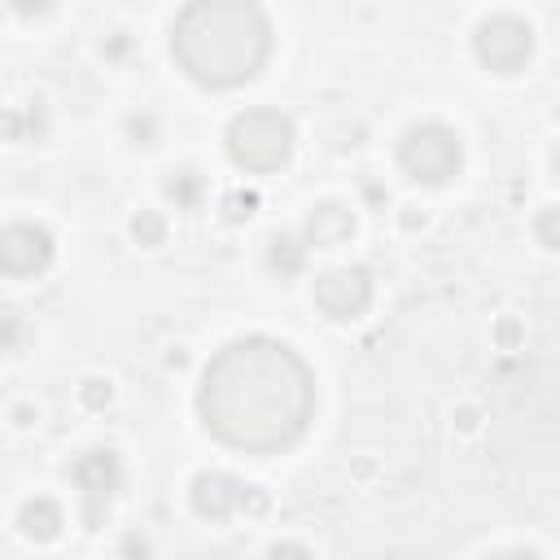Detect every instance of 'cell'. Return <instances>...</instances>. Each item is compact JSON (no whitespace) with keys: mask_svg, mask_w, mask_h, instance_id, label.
Returning a JSON list of instances; mask_svg holds the SVG:
<instances>
[{"mask_svg":"<svg viewBox=\"0 0 560 560\" xmlns=\"http://www.w3.org/2000/svg\"><path fill=\"white\" fill-rule=\"evenodd\" d=\"M197 411L223 446L271 455L306 433L315 411V381L293 346L271 337H241L206 363Z\"/></svg>","mask_w":560,"mask_h":560,"instance_id":"6da1fadb","label":"cell"},{"mask_svg":"<svg viewBox=\"0 0 560 560\" xmlns=\"http://www.w3.org/2000/svg\"><path fill=\"white\" fill-rule=\"evenodd\" d=\"M171 48L192 83L236 88L262 70L271 52V26L249 0H197L179 9Z\"/></svg>","mask_w":560,"mask_h":560,"instance_id":"7a4b0ae2","label":"cell"},{"mask_svg":"<svg viewBox=\"0 0 560 560\" xmlns=\"http://www.w3.org/2000/svg\"><path fill=\"white\" fill-rule=\"evenodd\" d=\"M228 153L241 171H280L293 153V122L280 109H245L228 122Z\"/></svg>","mask_w":560,"mask_h":560,"instance_id":"3957f363","label":"cell"},{"mask_svg":"<svg viewBox=\"0 0 560 560\" xmlns=\"http://www.w3.org/2000/svg\"><path fill=\"white\" fill-rule=\"evenodd\" d=\"M464 162V149H459V136L442 122H420L402 136L398 144V166L416 179V184H442L459 171Z\"/></svg>","mask_w":560,"mask_h":560,"instance_id":"277c9868","label":"cell"},{"mask_svg":"<svg viewBox=\"0 0 560 560\" xmlns=\"http://www.w3.org/2000/svg\"><path fill=\"white\" fill-rule=\"evenodd\" d=\"M472 52H477V61H481L486 70H494V74H516V70L529 61V52H534V31H529V22H521L516 13H494V18H486V22L477 26Z\"/></svg>","mask_w":560,"mask_h":560,"instance_id":"5b68a950","label":"cell"},{"mask_svg":"<svg viewBox=\"0 0 560 560\" xmlns=\"http://www.w3.org/2000/svg\"><path fill=\"white\" fill-rule=\"evenodd\" d=\"M70 477L83 490V521H88V529H101L105 525V512H109V499H114V490L122 481L118 455L114 451H88V455L74 459Z\"/></svg>","mask_w":560,"mask_h":560,"instance_id":"8992f818","label":"cell"},{"mask_svg":"<svg viewBox=\"0 0 560 560\" xmlns=\"http://www.w3.org/2000/svg\"><path fill=\"white\" fill-rule=\"evenodd\" d=\"M372 302V276L368 267H337L315 280V306L328 319H354Z\"/></svg>","mask_w":560,"mask_h":560,"instance_id":"52a82bcc","label":"cell"},{"mask_svg":"<svg viewBox=\"0 0 560 560\" xmlns=\"http://www.w3.org/2000/svg\"><path fill=\"white\" fill-rule=\"evenodd\" d=\"M52 262V236L39 223H13L0 232V271L4 276H39Z\"/></svg>","mask_w":560,"mask_h":560,"instance_id":"ba28073f","label":"cell"},{"mask_svg":"<svg viewBox=\"0 0 560 560\" xmlns=\"http://www.w3.org/2000/svg\"><path fill=\"white\" fill-rule=\"evenodd\" d=\"M236 499H241V481L228 477V472H197L192 477V508L210 521H228L236 512Z\"/></svg>","mask_w":560,"mask_h":560,"instance_id":"9c48e42d","label":"cell"},{"mask_svg":"<svg viewBox=\"0 0 560 560\" xmlns=\"http://www.w3.org/2000/svg\"><path fill=\"white\" fill-rule=\"evenodd\" d=\"M350 236H354V214H350L346 206L324 201V206H315V210L306 214V241H311V245L332 249V245H341V241H350Z\"/></svg>","mask_w":560,"mask_h":560,"instance_id":"30bf717a","label":"cell"},{"mask_svg":"<svg viewBox=\"0 0 560 560\" xmlns=\"http://www.w3.org/2000/svg\"><path fill=\"white\" fill-rule=\"evenodd\" d=\"M18 525H22L26 538L48 542V538L61 534V508H57L52 499H44V494H39V499H26L22 512H18Z\"/></svg>","mask_w":560,"mask_h":560,"instance_id":"8fae6325","label":"cell"},{"mask_svg":"<svg viewBox=\"0 0 560 560\" xmlns=\"http://www.w3.org/2000/svg\"><path fill=\"white\" fill-rule=\"evenodd\" d=\"M271 267H276L280 276H298V271H302V245H298L293 236H276V241H271Z\"/></svg>","mask_w":560,"mask_h":560,"instance_id":"7c38bea8","label":"cell"},{"mask_svg":"<svg viewBox=\"0 0 560 560\" xmlns=\"http://www.w3.org/2000/svg\"><path fill=\"white\" fill-rule=\"evenodd\" d=\"M131 236H136L140 245H162V236H166V223H162V214H153V210H140V214L131 219Z\"/></svg>","mask_w":560,"mask_h":560,"instance_id":"4fadbf2b","label":"cell"},{"mask_svg":"<svg viewBox=\"0 0 560 560\" xmlns=\"http://www.w3.org/2000/svg\"><path fill=\"white\" fill-rule=\"evenodd\" d=\"M79 398H83V407L101 411V407L109 402V381H101V376H88V381L79 385Z\"/></svg>","mask_w":560,"mask_h":560,"instance_id":"5bb4252c","label":"cell"},{"mask_svg":"<svg viewBox=\"0 0 560 560\" xmlns=\"http://www.w3.org/2000/svg\"><path fill=\"white\" fill-rule=\"evenodd\" d=\"M254 210H258V197H254V192H232V197H228V219H232V223L249 219Z\"/></svg>","mask_w":560,"mask_h":560,"instance_id":"9a60e30c","label":"cell"},{"mask_svg":"<svg viewBox=\"0 0 560 560\" xmlns=\"http://www.w3.org/2000/svg\"><path fill=\"white\" fill-rule=\"evenodd\" d=\"M236 508H245V512H267V494H262L258 486H241Z\"/></svg>","mask_w":560,"mask_h":560,"instance_id":"2e32d148","label":"cell"},{"mask_svg":"<svg viewBox=\"0 0 560 560\" xmlns=\"http://www.w3.org/2000/svg\"><path fill=\"white\" fill-rule=\"evenodd\" d=\"M267 560H311V551H306L302 542H276V547L267 551Z\"/></svg>","mask_w":560,"mask_h":560,"instance_id":"e0dca14e","label":"cell"},{"mask_svg":"<svg viewBox=\"0 0 560 560\" xmlns=\"http://www.w3.org/2000/svg\"><path fill=\"white\" fill-rule=\"evenodd\" d=\"M538 241H542L547 249H556V210H551V206H547L542 219H538Z\"/></svg>","mask_w":560,"mask_h":560,"instance_id":"ac0fdd59","label":"cell"},{"mask_svg":"<svg viewBox=\"0 0 560 560\" xmlns=\"http://www.w3.org/2000/svg\"><path fill=\"white\" fill-rule=\"evenodd\" d=\"M192 192H197V179L192 175H184L179 184H171V197H179V201H192Z\"/></svg>","mask_w":560,"mask_h":560,"instance_id":"d6986e66","label":"cell"},{"mask_svg":"<svg viewBox=\"0 0 560 560\" xmlns=\"http://www.w3.org/2000/svg\"><path fill=\"white\" fill-rule=\"evenodd\" d=\"M499 560H538V556H529V551H508V556H499Z\"/></svg>","mask_w":560,"mask_h":560,"instance_id":"ffe728a7","label":"cell"}]
</instances>
